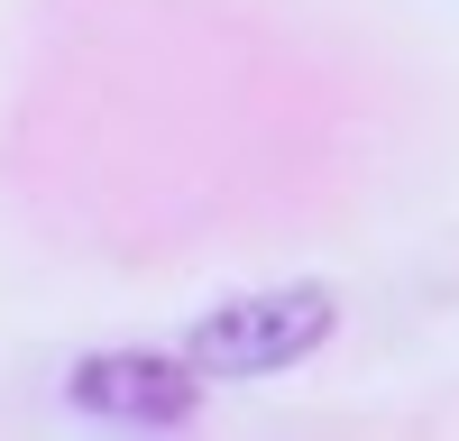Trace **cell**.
Here are the masks:
<instances>
[{
  "instance_id": "obj_1",
  "label": "cell",
  "mask_w": 459,
  "mask_h": 441,
  "mask_svg": "<svg viewBox=\"0 0 459 441\" xmlns=\"http://www.w3.org/2000/svg\"><path fill=\"white\" fill-rule=\"evenodd\" d=\"M340 304L322 285H266V294H239V304H212L194 331H184V359L203 377H276V368L313 359L331 341Z\"/></svg>"
},
{
  "instance_id": "obj_2",
  "label": "cell",
  "mask_w": 459,
  "mask_h": 441,
  "mask_svg": "<svg viewBox=\"0 0 459 441\" xmlns=\"http://www.w3.org/2000/svg\"><path fill=\"white\" fill-rule=\"evenodd\" d=\"M74 414L92 423H129V432H175L203 414V368L194 359H166V350H101L74 368Z\"/></svg>"
}]
</instances>
